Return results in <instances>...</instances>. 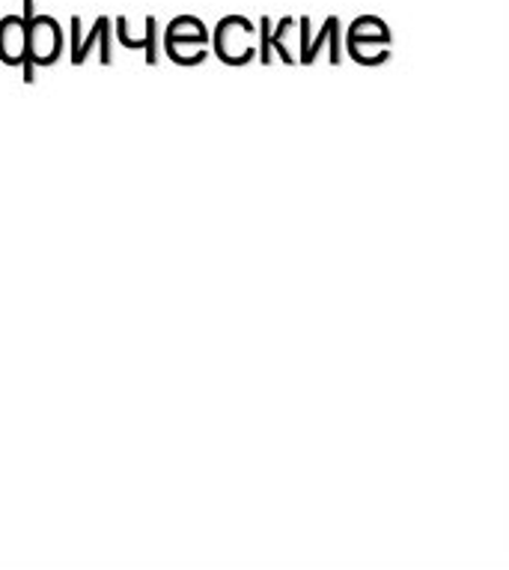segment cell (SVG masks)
<instances>
[{"mask_svg":"<svg viewBox=\"0 0 509 570\" xmlns=\"http://www.w3.org/2000/svg\"><path fill=\"white\" fill-rule=\"evenodd\" d=\"M24 28H28V55H24V85L37 81V69L54 66L63 55V28L54 16H42L33 7V0H24Z\"/></svg>","mask_w":509,"mask_h":570,"instance_id":"obj_1","label":"cell"},{"mask_svg":"<svg viewBox=\"0 0 509 570\" xmlns=\"http://www.w3.org/2000/svg\"><path fill=\"white\" fill-rule=\"evenodd\" d=\"M214 57L227 66H248L257 60V24L244 16H223L209 39Z\"/></svg>","mask_w":509,"mask_h":570,"instance_id":"obj_2","label":"cell"},{"mask_svg":"<svg viewBox=\"0 0 509 570\" xmlns=\"http://www.w3.org/2000/svg\"><path fill=\"white\" fill-rule=\"evenodd\" d=\"M298 39H301V48H298L296 60L301 66H313L322 48H328V63H343V21L337 19V16H328L322 21L319 37H313V21H310V16H301L298 19Z\"/></svg>","mask_w":509,"mask_h":570,"instance_id":"obj_3","label":"cell"},{"mask_svg":"<svg viewBox=\"0 0 509 570\" xmlns=\"http://www.w3.org/2000/svg\"><path fill=\"white\" fill-rule=\"evenodd\" d=\"M93 51H99V60L104 66L113 63V21L108 16H99L93 30L81 37V19L72 16V55H69L72 66L87 63Z\"/></svg>","mask_w":509,"mask_h":570,"instance_id":"obj_4","label":"cell"},{"mask_svg":"<svg viewBox=\"0 0 509 570\" xmlns=\"http://www.w3.org/2000/svg\"><path fill=\"white\" fill-rule=\"evenodd\" d=\"M292 28H296V19H292V16H283L275 30H271L269 16H262L260 24H257V60H260L262 66H271V57L275 55H278L287 66L298 63L296 51H292V48H287V42H283Z\"/></svg>","mask_w":509,"mask_h":570,"instance_id":"obj_5","label":"cell"},{"mask_svg":"<svg viewBox=\"0 0 509 570\" xmlns=\"http://www.w3.org/2000/svg\"><path fill=\"white\" fill-rule=\"evenodd\" d=\"M24 55H28L24 16H3L0 19V60L7 66H21Z\"/></svg>","mask_w":509,"mask_h":570,"instance_id":"obj_6","label":"cell"},{"mask_svg":"<svg viewBox=\"0 0 509 570\" xmlns=\"http://www.w3.org/2000/svg\"><path fill=\"white\" fill-rule=\"evenodd\" d=\"M346 42H372V46H393V33L379 16H358L346 28Z\"/></svg>","mask_w":509,"mask_h":570,"instance_id":"obj_7","label":"cell"},{"mask_svg":"<svg viewBox=\"0 0 509 570\" xmlns=\"http://www.w3.org/2000/svg\"><path fill=\"white\" fill-rule=\"evenodd\" d=\"M161 48H164V55L177 66H200L206 57L212 55L209 46L194 42V39H161Z\"/></svg>","mask_w":509,"mask_h":570,"instance_id":"obj_8","label":"cell"},{"mask_svg":"<svg viewBox=\"0 0 509 570\" xmlns=\"http://www.w3.org/2000/svg\"><path fill=\"white\" fill-rule=\"evenodd\" d=\"M161 39H194V42H203V46H209L212 30L206 28L203 19H197V16H177V19L167 24L164 37Z\"/></svg>","mask_w":509,"mask_h":570,"instance_id":"obj_9","label":"cell"},{"mask_svg":"<svg viewBox=\"0 0 509 570\" xmlns=\"http://www.w3.org/2000/svg\"><path fill=\"white\" fill-rule=\"evenodd\" d=\"M346 55L361 66H381L390 60L388 46H372V42H346Z\"/></svg>","mask_w":509,"mask_h":570,"instance_id":"obj_10","label":"cell"},{"mask_svg":"<svg viewBox=\"0 0 509 570\" xmlns=\"http://www.w3.org/2000/svg\"><path fill=\"white\" fill-rule=\"evenodd\" d=\"M143 28H147V33H143V55H147V63L156 66L158 63V55H161V48H158V39H161V33H158V19L156 16H147V21H143Z\"/></svg>","mask_w":509,"mask_h":570,"instance_id":"obj_11","label":"cell"}]
</instances>
